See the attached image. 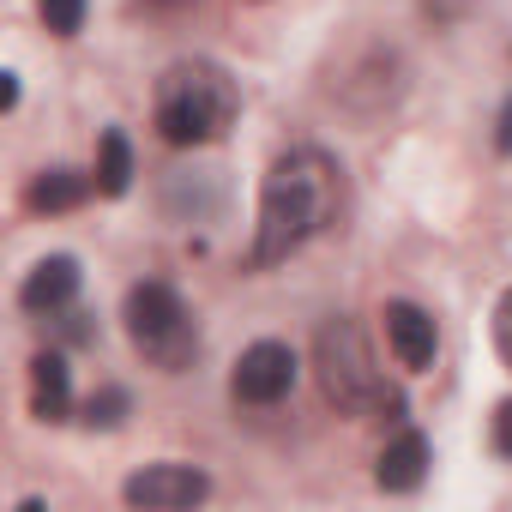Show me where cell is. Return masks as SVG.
Here are the masks:
<instances>
[{"mask_svg":"<svg viewBox=\"0 0 512 512\" xmlns=\"http://www.w3.org/2000/svg\"><path fill=\"white\" fill-rule=\"evenodd\" d=\"M344 205V169L314 151L296 145L284 151L266 181H260V223H253V266H278L296 247H308Z\"/></svg>","mask_w":512,"mask_h":512,"instance_id":"obj_1","label":"cell"},{"mask_svg":"<svg viewBox=\"0 0 512 512\" xmlns=\"http://www.w3.org/2000/svg\"><path fill=\"white\" fill-rule=\"evenodd\" d=\"M241 115V91L211 61H181L157 85V133L169 145H211Z\"/></svg>","mask_w":512,"mask_h":512,"instance_id":"obj_2","label":"cell"},{"mask_svg":"<svg viewBox=\"0 0 512 512\" xmlns=\"http://www.w3.org/2000/svg\"><path fill=\"white\" fill-rule=\"evenodd\" d=\"M314 368H320V386L338 410L350 416H368V410H404V398L386 386V374L374 368V350L362 338L356 320H332L320 326L314 338Z\"/></svg>","mask_w":512,"mask_h":512,"instance_id":"obj_3","label":"cell"},{"mask_svg":"<svg viewBox=\"0 0 512 512\" xmlns=\"http://www.w3.org/2000/svg\"><path fill=\"white\" fill-rule=\"evenodd\" d=\"M127 338L163 374H181L199 356V326H193V314L181 308V296L169 284H133L127 290Z\"/></svg>","mask_w":512,"mask_h":512,"instance_id":"obj_4","label":"cell"},{"mask_svg":"<svg viewBox=\"0 0 512 512\" xmlns=\"http://www.w3.org/2000/svg\"><path fill=\"white\" fill-rule=\"evenodd\" d=\"M205 494H211V476L199 464H145L121 482V500L145 512H181V506H199Z\"/></svg>","mask_w":512,"mask_h":512,"instance_id":"obj_5","label":"cell"},{"mask_svg":"<svg viewBox=\"0 0 512 512\" xmlns=\"http://www.w3.org/2000/svg\"><path fill=\"white\" fill-rule=\"evenodd\" d=\"M290 386H296V350L272 344V338L247 344L241 362H235V374H229V392L241 404H278V398H290Z\"/></svg>","mask_w":512,"mask_h":512,"instance_id":"obj_6","label":"cell"},{"mask_svg":"<svg viewBox=\"0 0 512 512\" xmlns=\"http://www.w3.org/2000/svg\"><path fill=\"white\" fill-rule=\"evenodd\" d=\"M386 344H392V356H398L410 374L434 368V350H440L434 314H428V308H416V302H386Z\"/></svg>","mask_w":512,"mask_h":512,"instance_id":"obj_7","label":"cell"},{"mask_svg":"<svg viewBox=\"0 0 512 512\" xmlns=\"http://www.w3.org/2000/svg\"><path fill=\"white\" fill-rule=\"evenodd\" d=\"M73 296H79V260H67V253L37 260L31 278L19 284V302H25L31 314H61V308H73Z\"/></svg>","mask_w":512,"mask_h":512,"instance_id":"obj_8","label":"cell"},{"mask_svg":"<svg viewBox=\"0 0 512 512\" xmlns=\"http://www.w3.org/2000/svg\"><path fill=\"white\" fill-rule=\"evenodd\" d=\"M422 476H428V440H422L416 428H404V434L380 452L374 482H380L386 494H410V488H422Z\"/></svg>","mask_w":512,"mask_h":512,"instance_id":"obj_9","label":"cell"},{"mask_svg":"<svg viewBox=\"0 0 512 512\" xmlns=\"http://www.w3.org/2000/svg\"><path fill=\"white\" fill-rule=\"evenodd\" d=\"M67 404H73V374H67V356L43 350V356L31 362V410H37L43 422H61V416H67Z\"/></svg>","mask_w":512,"mask_h":512,"instance_id":"obj_10","label":"cell"},{"mask_svg":"<svg viewBox=\"0 0 512 512\" xmlns=\"http://www.w3.org/2000/svg\"><path fill=\"white\" fill-rule=\"evenodd\" d=\"M91 187H97V181H85L79 169H43V175L25 187V205H31V211H73Z\"/></svg>","mask_w":512,"mask_h":512,"instance_id":"obj_11","label":"cell"},{"mask_svg":"<svg viewBox=\"0 0 512 512\" xmlns=\"http://www.w3.org/2000/svg\"><path fill=\"white\" fill-rule=\"evenodd\" d=\"M97 193H109V199H121L127 193V181H133V145H127V133L121 127H109L103 139H97Z\"/></svg>","mask_w":512,"mask_h":512,"instance_id":"obj_12","label":"cell"},{"mask_svg":"<svg viewBox=\"0 0 512 512\" xmlns=\"http://www.w3.org/2000/svg\"><path fill=\"white\" fill-rule=\"evenodd\" d=\"M37 7H43V25L55 37H73L85 25V0H37Z\"/></svg>","mask_w":512,"mask_h":512,"instance_id":"obj_13","label":"cell"},{"mask_svg":"<svg viewBox=\"0 0 512 512\" xmlns=\"http://www.w3.org/2000/svg\"><path fill=\"white\" fill-rule=\"evenodd\" d=\"M85 410H91V416H85L91 428H115V422H121V410H127V392H121V386H103Z\"/></svg>","mask_w":512,"mask_h":512,"instance_id":"obj_14","label":"cell"},{"mask_svg":"<svg viewBox=\"0 0 512 512\" xmlns=\"http://www.w3.org/2000/svg\"><path fill=\"white\" fill-rule=\"evenodd\" d=\"M494 350H500V362L512 368V290H506L500 308H494Z\"/></svg>","mask_w":512,"mask_h":512,"instance_id":"obj_15","label":"cell"},{"mask_svg":"<svg viewBox=\"0 0 512 512\" xmlns=\"http://www.w3.org/2000/svg\"><path fill=\"white\" fill-rule=\"evenodd\" d=\"M494 452L512 458V398H500V410H494Z\"/></svg>","mask_w":512,"mask_h":512,"instance_id":"obj_16","label":"cell"},{"mask_svg":"<svg viewBox=\"0 0 512 512\" xmlns=\"http://www.w3.org/2000/svg\"><path fill=\"white\" fill-rule=\"evenodd\" d=\"M494 145H500V151H512V103L500 109V133H494Z\"/></svg>","mask_w":512,"mask_h":512,"instance_id":"obj_17","label":"cell"}]
</instances>
